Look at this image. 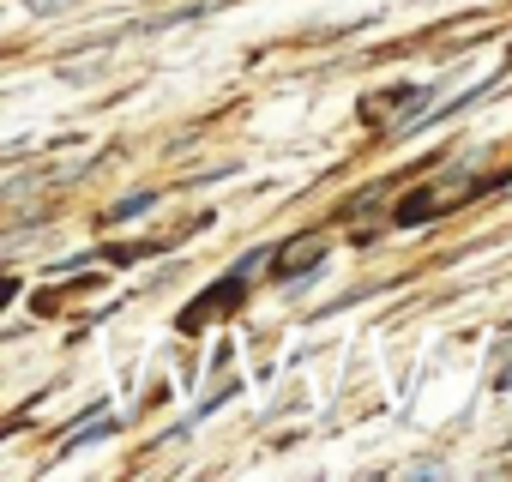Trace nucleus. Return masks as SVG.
Masks as SVG:
<instances>
[{"label": "nucleus", "instance_id": "nucleus-4", "mask_svg": "<svg viewBox=\"0 0 512 482\" xmlns=\"http://www.w3.org/2000/svg\"><path fill=\"white\" fill-rule=\"evenodd\" d=\"M440 470H446L440 458H416V464H410V476H440Z\"/></svg>", "mask_w": 512, "mask_h": 482}, {"label": "nucleus", "instance_id": "nucleus-5", "mask_svg": "<svg viewBox=\"0 0 512 482\" xmlns=\"http://www.w3.org/2000/svg\"><path fill=\"white\" fill-rule=\"evenodd\" d=\"M7 302H13V284H7V278H0V308H7Z\"/></svg>", "mask_w": 512, "mask_h": 482}, {"label": "nucleus", "instance_id": "nucleus-2", "mask_svg": "<svg viewBox=\"0 0 512 482\" xmlns=\"http://www.w3.org/2000/svg\"><path fill=\"white\" fill-rule=\"evenodd\" d=\"M151 205H157V193H133V199L115 205V223H121V217H139V211H151Z\"/></svg>", "mask_w": 512, "mask_h": 482}, {"label": "nucleus", "instance_id": "nucleus-1", "mask_svg": "<svg viewBox=\"0 0 512 482\" xmlns=\"http://www.w3.org/2000/svg\"><path fill=\"white\" fill-rule=\"evenodd\" d=\"M103 434H115V422H109V416H103V422H91V428H73L61 452H79V446H91V440H103Z\"/></svg>", "mask_w": 512, "mask_h": 482}, {"label": "nucleus", "instance_id": "nucleus-3", "mask_svg": "<svg viewBox=\"0 0 512 482\" xmlns=\"http://www.w3.org/2000/svg\"><path fill=\"white\" fill-rule=\"evenodd\" d=\"M25 7H31L37 19H55V13H67V7H73V0H25Z\"/></svg>", "mask_w": 512, "mask_h": 482}]
</instances>
